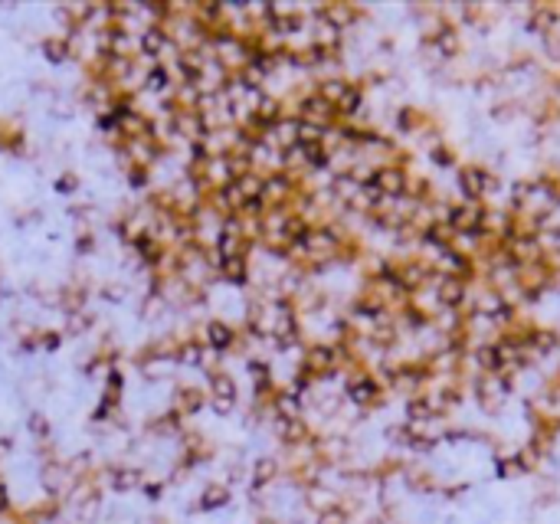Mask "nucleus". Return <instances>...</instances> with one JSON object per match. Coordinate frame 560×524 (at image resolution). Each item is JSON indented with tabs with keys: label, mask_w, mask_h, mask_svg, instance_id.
Segmentation results:
<instances>
[{
	"label": "nucleus",
	"mask_w": 560,
	"mask_h": 524,
	"mask_svg": "<svg viewBox=\"0 0 560 524\" xmlns=\"http://www.w3.org/2000/svg\"><path fill=\"white\" fill-rule=\"evenodd\" d=\"M377 184H386L384 190L393 194V190L403 187V174H400V171H380V174H377Z\"/></svg>",
	"instance_id": "3"
},
{
	"label": "nucleus",
	"mask_w": 560,
	"mask_h": 524,
	"mask_svg": "<svg viewBox=\"0 0 560 524\" xmlns=\"http://www.w3.org/2000/svg\"><path fill=\"white\" fill-rule=\"evenodd\" d=\"M148 82H151V88H161L164 86V73H161V69H158V73H151Z\"/></svg>",
	"instance_id": "9"
},
{
	"label": "nucleus",
	"mask_w": 560,
	"mask_h": 524,
	"mask_svg": "<svg viewBox=\"0 0 560 524\" xmlns=\"http://www.w3.org/2000/svg\"><path fill=\"white\" fill-rule=\"evenodd\" d=\"M262 524H269V521H262Z\"/></svg>",
	"instance_id": "12"
},
{
	"label": "nucleus",
	"mask_w": 560,
	"mask_h": 524,
	"mask_svg": "<svg viewBox=\"0 0 560 524\" xmlns=\"http://www.w3.org/2000/svg\"><path fill=\"white\" fill-rule=\"evenodd\" d=\"M223 501H226V488L213 485V488H207V492H203V505H207V508H216V505H223Z\"/></svg>",
	"instance_id": "5"
},
{
	"label": "nucleus",
	"mask_w": 560,
	"mask_h": 524,
	"mask_svg": "<svg viewBox=\"0 0 560 524\" xmlns=\"http://www.w3.org/2000/svg\"><path fill=\"white\" fill-rule=\"evenodd\" d=\"M161 43H164L161 30H148V33H144V39H141V46H144V53H148V56H154V53L161 50Z\"/></svg>",
	"instance_id": "4"
},
{
	"label": "nucleus",
	"mask_w": 560,
	"mask_h": 524,
	"mask_svg": "<svg viewBox=\"0 0 560 524\" xmlns=\"http://www.w3.org/2000/svg\"><path fill=\"white\" fill-rule=\"evenodd\" d=\"M321 524H344V512H335V508H328V512L321 514Z\"/></svg>",
	"instance_id": "8"
},
{
	"label": "nucleus",
	"mask_w": 560,
	"mask_h": 524,
	"mask_svg": "<svg viewBox=\"0 0 560 524\" xmlns=\"http://www.w3.org/2000/svg\"><path fill=\"white\" fill-rule=\"evenodd\" d=\"M30 426H33V433H46V420H43V416H33V423Z\"/></svg>",
	"instance_id": "10"
},
{
	"label": "nucleus",
	"mask_w": 560,
	"mask_h": 524,
	"mask_svg": "<svg viewBox=\"0 0 560 524\" xmlns=\"http://www.w3.org/2000/svg\"><path fill=\"white\" fill-rule=\"evenodd\" d=\"M131 485H138V472H131V469H128V472H124V469L122 472H115V488H131Z\"/></svg>",
	"instance_id": "6"
},
{
	"label": "nucleus",
	"mask_w": 560,
	"mask_h": 524,
	"mask_svg": "<svg viewBox=\"0 0 560 524\" xmlns=\"http://www.w3.org/2000/svg\"><path fill=\"white\" fill-rule=\"evenodd\" d=\"M207 331H210L213 348H226V344L233 341V331H230V328H226V325H220V321H213V325L207 328Z\"/></svg>",
	"instance_id": "2"
},
{
	"label": "nucleus",
	"mask_w": 560,
	"mask_h": 524,
	"mask_svg": "<svg viewBox=\"0 0 560 524\" xmlns=\"http://www.w3.org/2000/svg\"><path fill=\"white\" fill-rule=\"evenodd\" d=\"M213 390H216V400H233L236 397V387H233V380L226 374H213Z\"/></svg>",
	"instance_id": "1"
},
{
	"label": "nucleus",
	"mask_w": 560,
	"mask_h": 524,
	"mask_svg": "<svg viewBox=\"0 0 560 524\" xmlns=\"http://www.w3.org/2000/svg\"><path fill=\"white\" fill-rule=\"evenodd\" d=\"M7 505V492H3V485H0V508Z\"/></svg>",
	"instance_id": "11"
},
{
	"label": "nucleus",
	"mask_w": 560,
	"mask_h": 524,
	"mask_svg": "<svg viewBox=\"0 0 560 524\" xmlns=\"http://www.w3.org/2000/svg\"><path fill=\"white\" fill-rule=\"evenodd\" d=\"M46 53H50L53 59H62L66 56V46H62L59 39H46Z\"/></svg>",
	"instance_id": "7"
}]
</instances>
